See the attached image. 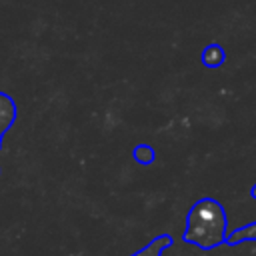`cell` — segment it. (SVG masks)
<instances>
[{"mask_svg":"<svg viewBox=\"0 0 256 256\" xmlns=\"http://www.w3.org/2000/svg\"><path fill=\"white\" fill-rule=\"evenodd\" d=\"M226 226L228 222L222 204L214 198H202L190 208L186 216V230L182 234V240L202 250H212L226 242Z\"/></svg>","mask_w":256,"mask_h":256,"instance_id":"cell-1","label":"cell"},{"mask_svg":"<svg viewBox=\"0 0 256 256\" xmlns=\"http://www.w3.org/2000/svg\"><path fill=\"white\" fill-rule=\"evenodd\" d=\"M16 104L12 100V96H8L6 92H0V148H2V138L4 134L12 128L14 120H16Z\"/></svg>","mask_w":256,"mask_h":256,"instance_id":"cell-2","label":"cell"},{"mask_svg":"<svg viewBox=\"0 0 256 256\" xmlns=\"http://www.w3.org/2000/svg\"><path fill=\"white\" fill-rule=\"evenodd\" d=\"M170 244H172V238H170L168 234H160V236H156L154 240H150L142 250L134 252L132 256H162L164 250H166Z\"/></svg>","mask_w":256,"mask_h":256,"instance_id":"cell-3","label":"cell"},{"mask_svg":"<svg viewBox=\"0 0 256 256\" xmlns=\"http://www.w3.org/2000/svg\"><path fill=\"white\" fill-rule=\"evenodd\" d=\"M224 58H226V54H224V48L220 44H208L202 52V62L208 68H220Z\"/></svg>","mask_w":256,"mask_h":256,"instance_id":"cell-4","label":"cell"},{"mask_svg":"<svg viewBox=\"0 0 256 256\" xmlns=\"http://www.w3.org/2000/svg\"><path fill=\"white\" fill-rule=\"evenodd\" d=\"M132 154H134V158H136L140 164H152V162H154V158H156V152H154L150 146H146V144L136 146Z\"/></svg>","mask_w":256,"mask_h":256,"instance_id":"cell-5","label":"cell"},{"mask_svg":"<svg viewBox=\"0 0 256 256\" xmlns=\"http://www.w3.org/2000/svg\"><path fill=\"white\" fill-rule=\"evenodd\" d=\"M252 196H254V198H256V184H254V186H252Z\"/></svg>","mask_w":256,"mask_h":256,"instance_id":"cell-6","label":"cell"}]
</instances>
